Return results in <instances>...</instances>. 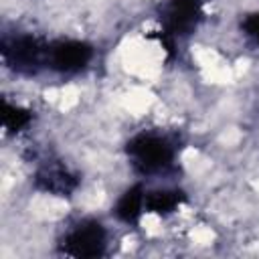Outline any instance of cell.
I'll use <instances>...</instances> for the list:
<instances>
[{"instance_id":"cell-9","label":"cell","mask_w":259,"mask_h":259,"mask_svg":"<svg viewBox=\"0 0 259 259\" xmlns=\"http://www.w3.org/2000/svg\"><path fill=\"white\" fill-rule=\"evenodd\" d=\"M32 119V113L18 107V105H12L8 101H2V121H4V127L8 132H20L22 127H26Z\"/></svg>"},{"instance_id":"cell-5","label":"cell","mask_w":259,"mask_h":259,"mask_svg":"<svg viewBox=\"0 0 259 259\" xmlns=\"http://www.w3.org/2000/svg\"><path fill=\"white\" fill-rule=\"evenodd\" d=\"M93 59V47L85 40H55L49 45L47 51V67L57 73H79L83 71Z\"/></svg>"},{"instance_id":"cell-2","label":"cell","mask_w":259,"mask_h":259,"mask_svg":"<svg viewBox=\"0 0 259 259\" xmlns=\"http://www.w3.org/2000/svg\"><path fill=\"white\" fill-rule=\"evenodd\" d=\"M202 2L204 0H168L162 6V38L168 49H172L176 38L188 36L198 26L202 20Z\"/></svg>"},{"instance_id":"cell-10","label":"cell","mask_w":259,"mask_h":259,"mask_svg":"<svg viewBox=\"0 0 259 259\" xmlns=\"http://www.w3.org/2000/svg\"><path fill=\"white\" fill-rule=\"evenodd\" d=\"M243 30L259 45V12H253V14H249L245 20H243Z\"/></svg>"},{"instance_id":"cell-4","label":"cell","mask_w":259,"mask_h":259,"mask_svg":"<svg viewBox=\"0 0 259 259\" xmlns=\"http://www.w3.org/2000/svg\"><path fill=\"white\" fill-rule=\"evenodd\" d=\"M47 51H49V45H42L36 36H30V34L8 38L2 45L4 63L22 75H32L40 67H45Z\"/></svg>"},{"instance_id":"cell-6","label":"cell","mask_w":259,"mask_h":259,"mask_svg":"<svg viewBox=\"0 0 259 259\" xmlns=\"http://www.w3.org/2000/svg\"><path fill=\"white\" fill-rule=\"evenodd\" d=\"M34 186L42 192H49V194L69 196L79 186V178L63 166H47V168H40L36 172Z\"/></svg>"},{"instance_id":"cell-8","label":"cell","mask_w":259,"mask_h":259,"mask_svg":"<svg viewBox=\"0 0 259 259\" xmlns=\"http://www.w3.org/2000/svg\"><path fill=\"white\" fill-rule=\"evenodd\" d=\"M184 202V192L176 188H164V190H152L146 194V212L156 214H170Z\"/></svg>"},{"instance_id":"cell-3","label":"cell","mask_w":259,"mask_h":259,"mask_svg":"<svg viewBox=\"0 0 259 259\" xmlns=\"http://www.w3.org/2000/svg\"><path fill=\"white\" fill-rule=\"evenodd\" d=\"M107 247V231L105 227L95 219H85L77 223L61 243V251L71 257L89 259V257H101Z\"/></svg>"},{"instance_id":"cell-1","label":"cell","mask_w":259,"mask_h":259,"mask_svg":"<svg viewBox=\"0 0 259 259\" xmlns=\"http://www.w3.org/2000/svg\"><path fill=\"white\" fill-rule=\"evenodd\" d=\"M125 152L132 160V166L140 174L162 172L170 168L176 158V148L168 138L158 134H146V132L134 136L127 142Z\"/></svg>"},{"instance_id":"cell-7","label":"cell","mask_w":259,"mask_h":259,"mask_svg":"<svg viewBox=\"0 0 259 259\" xmlns=\"http://www.w3.org/2000/svg\"><path fill=\"white\" fill-rule=\"evenodd\" d=\"M146 210V192H144V186L142 184H134L130 186L115 202L113 206V214L125 223V225H136L142 214Z\"/></svg>"}]
</instances>
